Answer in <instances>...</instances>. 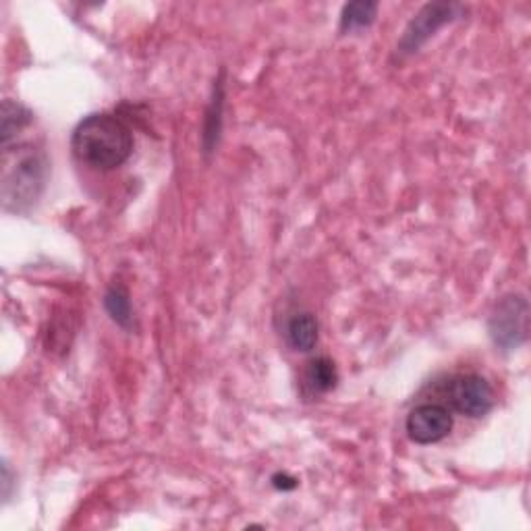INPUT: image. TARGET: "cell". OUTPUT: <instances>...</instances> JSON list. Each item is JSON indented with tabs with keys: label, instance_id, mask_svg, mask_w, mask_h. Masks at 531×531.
Returning <instances> with one entry per match:
<instances>
[{
	"label": "cell",
	"instance_id": "10",
	"mask_svg": "<svg viewBox=\"0 0 531 531\" xmlns=\"http://www.w3.org/2000/svg\"><path fill=\"white\" fill-rule=\"evenodd\" d=\"M32 121V115L27 110L11 100H5L3 104V146H9L13 135L21 131L27 123Z\"/></svg>",
	"mask_w": 531,
	"mask_h": 531
},
{
	"label": "cell",
	"instance_id": "3",
	"mask_svg": "<svg viewBox=\"0 0 531 531\" xmlns=\"http://www.w3.org/2000/svg\"><path fill=\"white\" fill-rule=\"evenodd\" d=\"M490 337L502 351H513L527 341L529 305L521 295H507L496 303L490 316Z\"/></svg>",
	"mask_w": 531,
	"mask_h": 531
},
{
	"label": "cell",
	"instance_id": "9",
	"mask_svg": "<svg viewBox=\"0 0 531 531\" xmlns=\"http://www.w3.org/2000/svg\"><path fill=\"white\" fill-rule=\"evenodd\" d=\"M378 13V3H351L341 13V32H353L368 27Z\"/></svg>",
	"mask_w": 531,
	"mask_h": 531
},
{
	"label": "cell",
	"instance_id": "2",
	"mask_svg": "<svg viewBox=\"0 0 531 531\" xmlns=\"http://www.w3.org/2000/svg\"><path fill=\"white\" fill-rule=\"evenodd\" d=\"M46 181V160L40 152L32 148H23L17 152L15 164L5 160V179H3V198L7 208L25 210L30 208L42 193Z\"/></svg>",
	"mask_w": 531,
	"mask_h": 531
},
{
	"label": "cell",
	"instance_id": "12",
	"mask_svg": "<svg viewBox=\"0 0 531 531\" xmlns=\"http://www.w3.org/2000/svg\"><path fill=\"white\" fill-rule=\"evenodd\" d=\"M272 482H274V486H276L278 490H293V488L297 486V480L289 478V475H281V473L274 475Z\"/></svg>",
	"mask_w": 531,
	"mask_h": 531
},
{
	"label": "cell",
	"instance_id": "4",
	"mask_svg": "<svg viewBox=\"0 0 531 531\" xmlns=\"http://www.w3.org/2000/svg\"><path fill=\"white\" fill-rule=\"evenodd\" d=\"M453 430V415L444 405H417L407 417V434L417 444H436Z\"/></svg>",
	"mask_w": 531,
	"mask_h": 531
},
{
	"label": "cell",
	"instance_id": "11",
	"mask_svg": "<svg viewBox=\"0 0 531 531\" xmlns=\"http://www.w3.org/2000/svg\"><path fill=\"white\" fill-rule=\"evenodd\" d=\"M104 305H106V312L110 314V318H113L117 324L121 326L131 324V303L123 287H110L104 297Z\"/></svg>",
	"mask_w": 531,
	"mask_h": 531
},
{
	"label": "cell",
	"instance_id": "1",
	"mask_svg": "<svg viewBox=\"0 0 531 531\" xmlns=\"http://www.w3.org/2000/svg\"><path fill=\"white\" fill-rule=\"evenodd\" d=\"M75 158L90 169L113 171L121 166L133 150L131 129L115 115H90L83 119L71 137Z\"/></svg>",
	"mask_w": 531,
	"mask_h": 531
},
{
	"label": "cell",
	"instance_id": "6",
	"mask_svg": "<svg viewBox=\"0 0 531 531\" xmlns=\"http://www.w3.org/2000/svg\"><path fill=\"white\" fill-rule=\"evenodd\" d=\"M457 11H459L457 5H444V3L426 5L415 15V19L405 30V36L401 38L399 44L401 52H415L430 36H434L438 27H442L446 21H451Z\"/></svg>",
	"mask_w": 531,
	"mask_h": 531
},
{
	"label": "cell",
	"instance_id": "8",
	"mask_svg": "<svg viewBox=\"0 0 531 531\" xmlns=\"http://www.w3.org/2000/svg\"><path fill=\"white\" fill-rule=\"evenodd\" d=\"M287 339L295 351H312L318 343V322L312 314H299L287 326Z\"/></svg>",
	"mask_w": 531,
	"mask_h": 531
},
{
	"label": "cell",
	"instance_id": "5",
	"mask_svg": "<svg viewBox=\"0 0 531 531\" xmlns=\"http://www.w3.org/2000/svg\"><path fill=\"white\" fill-rule=\"evenodd\" d=\"M449 397L453 407L467 417H482L494 407V390L488 380L478 374H463L453 378Z\"/></svg>",
	"mask_w": 531,
	"mask_h": 531
},
{
	"label": "cell",
	"instance_id": "7",
	"mask_svg": "<svg viewBox=\"0 0 531 531\" xmlns=\"http://www.w3.org/2000/svg\"><path fill=\"white\" fill-rule=\"evenodd\" d=\"M339 382V372L328 357H318L307 363L303 372V386L310 397H318L328 393Z\"/></svg>",
	"mask_w": 531,
	"mask_h": 531
}]
</instances>
